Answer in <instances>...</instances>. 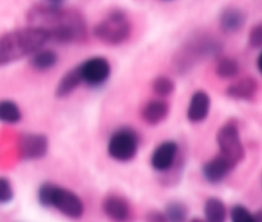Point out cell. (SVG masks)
I'll return each mask as SVG.
<instances>
[{
    "label": "cell",
    "instance_id": "6",
    "mask_svg": "<svg viewBox=\"0 0 262 222\" xmlns=\"http://www.w3.org/2000/svg\"><path fill=\"white\" fill-rule=\"evenodd\" d=\"M140 138L133 127L117 128L111 135L107 144V152L117 162H130L139 150Z\"/></svg>",
    "mask_w": 262,
    "mask_h": 222
},
{
    "label": "cell",
    "instance_id": "7",
    "mask_svg": "<svg viewBox=\"0 0 262 222\" xmlns=\"http://www.w3.org/2000/svg\"><path fill=\"white\" fill-rule=\"evenodd\" d=\"M216 141L220 150L219 154L230 161L234 166L244 158V146L236 123L226 122L221 126L216 135Z\"/></svg>",
    "mask_w": 262,
    "mask_h": 222
},
{
    "label": "cell",
    "instance_id": "17",
    "mask_svg": "<svg viewBox=\"0 0 262 222\" xmlns=\"http://www.w3.org/2000/svg\"><path fill=\"white\" fill-rule=\"evenodd\" d=\"M82 84L81 75H80L79 65L72 70L67 71V72L60 77L58 81L57 86H55V97L57 98H66L71 95L80 85Z\"/></svg>",
    "mask_w": 262,
    "mask_h": 222
},
{
    "label": "cell",
    "instance_id": "8",
    "mask_svg": "<svg viewBox=\"0 0 262 222\" xmlns=\"http://www.w3.org/2000/svg\"><path fill=\"white\" fill-rule=\"evenodd\" d=\"M79 70L82 82L93 87L102 86L103 84H105L112 72L111 63L108 62L107 58L100 55L88 58L81 64H79Z\"/></svg>",
    "mask_w": 262,
    "mask_h": 222
},
{
    "label": "cell",
    "instance_id": "20",
    "mask_svg": "<svg viewBox=\"0 0 262 222\" xmlns=\"http://www.w3.org/2000/svg\"><path fill=\"white\" fill-rule=\"evenodd\" d=\"M216 75L220 79H235L238 76L241 65L238 60L230 57H221L216 63Z\"/></svg>",
    "mask_w": 262,
    "mask_h": 222
},
{
    "label": "cell",
    "instance_id": "3",
    "mask_svg": "<svg viewBox=\"0 0 262 222\" xmlns=\"http://www.w3.org/2000/svg\"><path fill=\"white\" fill-rule=\"evenodd\" d=\"M223 52V42L210 34H194L189 37L176 54L173 63L180 73L190 70L196 62L206 58L217 57Z\"/></svg>",
    "mask_w": 262,
    "mask_h": 222
},
{
    "label": "cell",
    "instance_id": "12",
    "mask_svg": "<svg viewBox=\"0 0 262 222\" xmlns=\"http://www.w3.org/2000/svg\"><path fill=\"white\" fill-rule=\"evenodd\" d=\"M211 110V98L203 90L194 93L186 108V117L191 123L203 122L208 117Z\"/></svg>",
    "mask_w": 262,
    "mask_h": 222
},
{
    "label": "cell",
    "instance_id": "25",
    "mask_svg": "<svg viewBox=\"0 0 262 222\" xmlns=\"http://www.w3.org/2000/svg\"><path fill=\"white\" fill-rule=\"evenodd\" d=\"M13 188L8 179L0 177V204H6L13 199Z\"/></svg>",
    "mask_w": 262,
    "mask_h": 222
},
{
    "label": "cell",
    "instance_id": "21",
    "mask_svg": "<svg viewBox=\"0 0 262 222\" xmlns=\"http://www.w3.org/2000/svg\"><path fill=\"white\" fill-rule=\"evenodd\" d=\"M22 118L21 109L12 100H0V121L4 123H17Z\"/></svg>",
    "mask_w": 262,
    "mask_h": 222
},
{
    "label": "cell",
    "instance_id": "1",
    "mask_svg": "<svg viewBox=\"0 0 262 222\" xmlns=\"http://www.w3.org/2000/svg\"><path fill=\"white\" fill-rule=\"evenodd\" d=\"M27 19L31 26L41 27L49 34L50 40L59 44L85 41L88 26L84 16L72 8L59 4H40L30 9Z\"/></svg>",
    "mask_w": 262,
    "mask_h": 222
},
{
    "label": "cell",
    "instance_id": "2",
    "mask_svg": "<svg viewBox=\"0 0 262 222\" xmlns=\"http://www.w3.org/2000/svg\"><path fill=\"white\" fill-rule=\"evenodd\" d=\"M50 41L48 31L41 27L29 26L7 32L0 37V64H8L14 60L32 55Z\"/></svg>",
    "mask_w": 262,
    "mask_h": 222
},
{
    "label": "cell",
    "instance_id": "19",
    "mask_svg": "<svg viewBox=\"0 0 262 222\" xmlns=\"http://www.w3.org/2000/svg\"><path fill=\"white\" fill-rule=\"evenodd\" d=\"M205 221L206 222H225L226 207L221 199L208 198L205 203Z\"/></svg>",
    "mask_w": 262,
    "mask_h": 222
},
{
    "label": "cell",
    "instance_id": "10",
    "mask_svg": "<svg viewBox=\"0 0 262 222\" xmlns=\"http://www.w3.org/2000/svg\"><path fill=\"white\" fill-rule=\"evenodd\" d=\"M48 139L41 134H26L19 141V149L25 160H40L48 153Z\"/></svg>",
    "mask_w": 262,
    "mask_h": 222
},
{
    "label": "cell",
    "instance_id": "18",
    "mask_svg": "<svg viewBox=\"0 0 262 222\" xmlns=\"http://www.w3.org/2000/svg\"><path fill=\"white\" fill-rule=\"evenodd\" d=\"M58 63V55L54 50L40 49L31 55V65L34 70L45 72L55 67Z\"/></svg>",
    "mask_w": 262,
    "mask_h": 222
},
{
    "label": "cell",
    "instance_id": "31",
    "mask_svg": "<svg viewBox=\"0 0 262 222\" xmlns=\"http://www.w3.org/2000/svg\"><path fill=\"white\" fill-rule=\"evenodd\" d=\"M190 222H206V221H203V219L201 218H193Z\"/></svg>",
    "mask_w": 262,
    "mask_h": 222
},
{
    "label": "cell",
    "instance_id": "28",
    "mask_svg": "<svg viewBox=\"0 0 262 222\" xmlns=\"http://www.w3.org/2000/svg\"><path fill=\"white\" fill-rule=\"evenodd\" d=\"M257 68H258L259 72L262 73V52L259 53L258 58H257Z\"/></svg>",
    "mask_w": 262,
    "mask_h": 222
},
{
    "label": "cell",
    "instance_id": "30",
    "mask_svg": "<svg viewBox=\"0 0 262 222\" xmlns=\"http://www.w3.org/2000/svg\"><path fill=\"white\" fill-rule=\"evenodd\" d=\"M63 0H48V3H53V4H60Z\"/></svg>",
    "mask_w": 262,
    "mask_h": 222
},
{
    "label": "cell",
    "instance_id": "4",
    "mask_svg": "<svg viewBox=\"0 0 262 222\" xmlns=\"http://www.w3.org/2000/svg\"><path fill=\"white\" fill-rule=\"evenodd\" d=\"M37 199L42 207H53L69 218H81L84 214V203L76 193L52 183L40 186Z\"/></svg>",
    "mask_w": 262,
    "mask_h": 222
},
{
    "label": "cell",
    "instance_id": "14",
    "mask_svg": "<svg viewBox=\"0 0 262 222\" xmlns=\"http://www.w3.org/2000/svg\"><path fill=\"white\" fill-rule=\"evenodd\" d=\"M246 24V14L236 7H226L219 16V25L226 34H234L242 30Z\"/></svg>",
    "mask_w": 262,
    "mask_h": 222
},
{
    "label": "cell",
    "instance_id": "26",
    "mask_svg": "<svg viewBox=\"0 0 262 222\" xmlns=\"http://www.w3.org/2000/svg\"><path fill=\"white\" fill-rule=\"evenodd\" d=\"M248 44L253 49L262 48V22L254 25L251 29L248 35Z\"/></svg>",
    "mask_w": 262,
    "mask_h": 222
},
{
    "label": "cell",
    "instance_id": "27",
    "mask_svg": "<svg viewBox=\"0 0 262 222\" xmlns=\"http://www.w3.org/2000/svg\"><path fill=\"white\" fill-rule=\"evenodd\" d=\"M145 219H147V222H168L165 212H160V211L148 212Z\"/></svg>",
    "mask_w": 262,
    "mask_h": 222
},
{
    "label": "cell",
    "instance_id": "29",
    "mask_svg": "<svg viewBox=\"0 0 262 222\" xmlns=\"http://www.w3.org/2000/svg\"><path fill=\"white\" fill-rule=\"evenodd\" d=\"M254 216H256V219H257V222H262V209H261V211L258 212V213H257V214H254Z\"/></svg>",
    "mask_w": 262,
    "mask_h": 222
},
{
    "label": "cell",
    "instance_id": "16",
    "mask_svg": "<svg viewBox=\"0 0 262 222\" xmlns=\"http://www.w3.org/2000/svg\"><path fill=\"white\" fill-rule=\"evenodd\" d=\"M168 104L165 100L161 99H152L145 103V105L142 109V117L148 125H158L162 122L168 115Z\"/></svg>",
    "mask_w": 262,
    "mask_h": 222
},
{
    "label": "cell",
    "instance_id": "13",
    "mask_svg": "<svg viewBox=\"0 0 262 222\" xmlns=\"http://www.w3.org/2000/svg\"><path fill=\"white\" fill-rule=\"evenodd\" d=\"M234 167L235 166L230 161H228L221 154H217L203 165L202 173L208 183L219 184L228 177Z\"/></svg>",
    "mask_w": 262,
    "mask_h": 222
},
{
    "label": "cell",
    "instance_id": "5",
    "mask_svg": "<svg viewBox=\"0 0 262 222\" xmlns=\"http://www.w3.org/2000/svg\"><path fill=\"white\" fill-rule=\"evenodd\" d=\"M133 25L127 14L121 9L111 11L93 29V34L99 41L107 45H121L128 40Z\"/></svg>",
    "mask_w": 262,
    "mask_h": 222
},
{
    "label": "cell",
    "instance_id": "15",
    "mask_svg": "<svg viewBox=\"0 0 262 222\" xmlns=\"http://www.w3.org/2000/svg\"><path fill=\"white\" fill-rule=\"evenodd\" d=\"M257 90L258 84L253 77H243L229 85L226 95L235 100H251L254 98Z\"/></svg>",
    "mask_w": 262,
    "mask_h": 222
},
{
    "label": "cell",
    "instance_id": "9",
    "mask_svg": "<svg viewBox=\"0 0 262 222\" xmlns=\"http://www.w3.org/2000/svg\"><path fill=\"white\" fill-rule=\"evenodd\" d=\"M179 153V146L175 141L167 140L161 143L150 157V165L158 172H166L172 168Z\"/></svg>",
    "mask_w": 262,
    "mask_h": 222
},
{
    "label": "cell",
    "instance_id": "24",
    "mask_svg": "<svg viewBox=\"0 0 262 222\" xmlns=\"http://www.w3.org/2000/svg\"><path fill=\"white\" fill-rule=\"evenodd\" d=\"M231 222H257L256 216L242 204H236L230 209Z\"/></svg>",
    "mask_w": 262,
    "mask_h": 222
},
{
    "label": "cell",
    "instance_id": "22",
    "mask_svg": "<svg viewBox=\"0 0 262 222\" xmlns=\"http://www.w3.org/2000/svg\"><path fill=\"white\" fill-rule=\"evenodd\" d=\"M168 222H185L188 218V208L180 202H171L165 211Z\"/></svg>",
    "mask_w": 262,
    "mask_h": 222
},
{
    "label": "cell",
    "instance_id": "11",
    "mask_svg": "<svg viewBox=\"0 0 262 222\" xmlns=\"http://www.w3.org/2000/svg\"><path fill=\"white\" fill-rule=\"evenodd\" d=\"M103 212L113 222H128L133 214L128 202L116 194H111L103 201Z\"/></svg>",
    "mask_w": 262,
    "mask_h": 222
},
{
    "label": "cell",
    "instance_id": "23",
    "mask_svg": "<svg viewBox=\"0 0 262 222\" xmlns=\"http://www.w3.org/2000/svg\"><path fill=\"white\" fill-rule=\"evenodd\" d=\"M152 89L160 98L168 97L175 90V82L168 76H158L153 80Z\"/></svg>",
    "mask_w": 262,
    "mask_h": 222
}]
</instances>
